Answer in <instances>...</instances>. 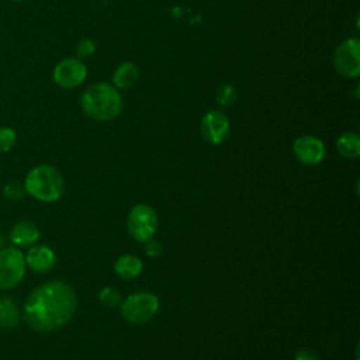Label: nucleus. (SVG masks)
I'll return each instance as SVG.
<instances>
[{
    "label": "nucleus",
    "instance_id": "11",
    "mask_svg": "<svg viewBox=\"0 0 360 360\" xmlns=\"http://www.w3.org/2000/svg\"><path fill=\"white\" fill-rule=\"evenodd\" d=\"M25 264L37 271V273H46L53 269L56 263L55 252L46 245H32L30 246L27 255H24Z\"/></svg>",
    "mask_w": 360,
    "mask_h": 360
},
{
    "label": "nucleus",
    "instance_id": "18",
    "mask_svg": "<svg viewBox=\"0 0 360 360\" xmlns=\"http://www.w3.org/2000/svg\"><path fill=\"white\" fill-rule=\"evenodd\" d=\"M25 187H24V183H20V181H8L4 184L3 187V194L7 200H11V201H18L21 200L24 195H25Z\"/></svg>",
    "mask_w": 360,
    "mask_h": 360
},
{
    "label": "nucleus",
    "instance_id": "9",
    "mask_svg": "<svg viewBox=\"0 0 360 360\" xmlns=\"http://www.w3.org/2000/svg\"><path fill=\"white\" fill-rule=\"evenodd\" d=\"M200 131L208 143L219 145L229 134V120L224 112L211 110L201 118Z\"/></svg>",
    "mask_w": 360,
    "mask_h": 360
},
{
    "label": "nucleus",
    "instance_id": "15",
    "mask_svg": "<svg viewBox=\"0 0 360 360\" xmlns=\"http://www.w3.org/2000/svg\"><path fill=\"white\" fill-rule=\"evenodd\" d=\"M114 270L121 278L132 280L141 274L142 262L132 255H124L117 259L114 264Z\"/></svg>",
    "mask_w": 360,
    "mask_h": 360
},
{
    "label": "nucleus",
    "instance_id": "19",
    "mask_svg": "<svg viewBox=\"0 0 360 360\" xmlns=\"http://www.w3.org/2000/svg\"><path fill=\"white\" fill-rule=\"evenodd\" d=\"M236 98V90L231 84H222L217 91V103L222 107H228L233 104Z\"/></svg>",
    "mask_w": 360,
    "mask_h": 360
},
{
    "label": "nucleus",
    "instance_id": "21",
    "mask_svg": "<svg viewBox=\"0 0 360 360\" xmlns=\"http://www.w3.org/2000/svg\"><path fill=\"white\" fill-rule=\"evenodd\" d=\"M98 298H100V301H101L105 307H115L117 304L121 302V295H120V292H118L115 288H112V287H105V288H103V290L100 291V294H98Z\"/></svg>",
    "mask_w": 360,
    "mask_h": 360
},
{
    "label": "nucleus",
    "instance_id": "2",
    "mask_svg": "<svg viewBox=\"0 0 360 360\" xmlns=\"http://www.w3.org/2000/svg\"><path fill=\"white\" fill-rule=\"evenodd\" d=\"M80 105L84 114L94 121H110L121 112L122 101L112 84L96 83L83 91Z\"/></svg>",
    "mask_w": 360,
    "mask_h": 360
},
{
    "label": "nucleus",
    "instance_id": "12",
    "mask_svg": "<svg viewBox=\"0 0 360 360\" xmlns=\"http://www.w3.org/2000/svg\"><path fill=\"white\" fill-rule=\"evenodd\" d=\"M8 238L13 245L20 248H28L38 242V239L41 238V232L34 222L20 221L11 228Z\"/></svg>",
    "mask_w": 360,
    "mask_h": 360
},
{
    "label": "nucleus",
    "instance_id": "5",
    "mask_svg": "<svg viewBox=\"0 0 360 360\" xmlns=\"http://www.w3.org/2000/svg\"><path fill=\"white\" fill-rule=\"evenodd\" d=\"M24 253L17 248L0 249V290L18 285L25 276Z\"/></svg>",
    "mask_w": 360,
    "mask_h": 360
},
{
    "label": "nucleus",
    "instance_id": "14",
    "mask_svg": "<svg viewBox=\"0 0 360 360\" xmlns=\"http://www.w3.org/2000/svg\"><path fill=\"white\" fill-rule=\"evenodd\" d=\"M20 322L18 304L11 297H0V328L11 329Z\"/></svg>",
    "mask_w": 360,
    "mask_h": 360
},
{
    "label": "nucleus",
    "instance_id": "16",
    "mask_svg": "<svg viewBox=\"0 0 360 360\" xmlns=\"http://www.w3.org/2000/svg\"><path fill=\"white\" fill-rule=\"evenodd\" d=\"M338 152L346 159H357L360 156V138L356 132H345L336 141Z\"/></svg>",
    "mask_w": 360,
    "mask_h": 360
},
{
    "label": "nucleus",
    "instance_id": "23",
    "mask_svg": "<svg viewBox=\"0 0 360 360\" xmlns=\"http://www.w3.org/2000/svg\"><path fill=\"white\" fill-rule=\"evenodd\" d=\"M294 360H319L316 353L309 350V349H301L297 352Z\"/></svg>",
    "mask_w": 360,
    "mask_h": 360
},
{
    "label": "nucleus",
    "instance_id": "4",
    "mask_svg": "<svg viewBox=\"0 0 360 360\" xmlns=\"http://www.w3.org/2000/svg\"><path fill=\"white\" fill-rule=\"evenodd\" d=\"M158 309L159 300L152 292L131 294L121 304V315L129 323H145L156 315Z\"/></svg>",
    "mask_w": 360,
    "mask_h": 360
},
{
    "label": "nucleus",
    "instance_id": "1",
    "mask_svg": "<svg viewBox=\"0 0 360 360\" xmlns=\"http://www.w3.org/2000/svg\"><path fill=\"white\" fill-rule=\"evenodd\" d=\"M77 307L76 292L70 284L52 280L34 288L22 307L27 325L42 333L65 326L75 315Z\"/></svg>",
    "mask_w": 360,
    "mask_h": 360
},
{
    "label": "nucleus",
    "instance_id": "3",
    "mask_svg": "<svg viewBox=\"0 0 360 360\" xmlns=\"http://www.w3.org/2000/svg\"><path fill=\"white\" fill-rule=\"evenodd\" d=\"M24 187L35 200L53 202L62 197L65 191V180L53 166L39 165L27 173Z\"/></svg>",
    "mask_w": 360,
    "mask_h": 360
},
{
    "label": "nucleus",
    "instance_id": "7",
    "mask_svg": "<svg viewBox=\"0 0 360 360\" xmlns=\"http://www.w3.org/2000/svg\"><path fill=\"white\" fill-rule=\"evenodd\" d=\"M335 70L343 77H357L360 73V42L357 38L345 39L332 58Z\"/></svg>",
    "mask_w": 360,
    "mask_h": 360
},
{
    "label": "nucleus",
    "instance_id": "13",
    "mask_svg": "<svg viewBox=\"0 0 360 360\" xmlns=\"http://www.w3.org/2000/svg\"><path fill=\"white\" fill-rule=\"evenodd\" d=\"M139 79V69L132 62L121 63L112 73V86L115 89H129Z\"/></svg>",
    "mask_w": 360,
    "mask_h": 360
},
{
    "label": "nucleus",
    "instance_id": "8",
    "mask_svg": "<svg viewBox=\"0 0 360 360\" xmlns=\"http://www.w3.org/2000/svg\"><path fill=\"white\" fill-rule=\"evenodd\" d=\"M87 76V68L77 58H65L53 68V82L62 89H75L80 86Z\"/></svg>",
    "mask_w": 360,
    "mask_h": 360
},
{
    "label": "nucleus",
    "instance_id": "10",
    "mask_svg": "<svg viewBox=\"0 0 360 360\" xmlns=\"http://www.w3.org/2000/svg\"><path fill=\"white\" fill-rule=\"evenodd\" d=\"M292 150L295 158L308 166L318 165L325 158V146L321 139L312 135H302L294 141Z\"/></svg>",
    "mask_w": 360,
    "mask_h": 360
},
{
    "label": "nucleus",
    "instance_id": "6",
    "mask_svg": "<svg viewBox=\"0 0 360 360\" xmlns=\"http://www.w3.org/2000/svg\"><path fill=\"white\" fill-rule=\"evenodd\" d=\"M129 235L138 242H146L153 238L158 229V215L150 205L138 204L135 205L127 219Z\"/></svg>",
    "mask_w": 360,
    "mask_h": 360
},
{
    "label": "nucleus",
    "instance_id": "17",
    "mask_svg": "<svg viewBox=\"0 0 360 360\" xmlns=\"http://www.w3.org/2000/svg\"><path fill=\"white\" fill-rule=\"evenodd\" d=\"M17 142V134L11 127H0V153H6L13 149Z\"/></svg>",
    "mask_w": 360,
    "mask_h": 360
},
{
    "label": "nucleus",
    "instance_id": "24",
    "mask_svg": "<svg viewBox=\"0 0 360 360\" xmlns=\"http://www.w3.org/2000/svg\"><path fill=\"white\" fill-rule=\"evenodd\" d=\"M11 1H14V3H21V1H24V0H11Z\"/></svg>",
    "mask_w": 360,
    "mask_h": 360
},
{
    "label": "nucleus",
    "instance_id": "22",
    "mask_svg": "<svg viewBox=\"0 0 360 360\" xmlns=\"http://www.w3.org/2000/svg\"><path fill=\"white\" fill-rule=\"evenodd\" d=\"M145 252L149 257H159L163 252V248L158 240L149 239V240L145 242Z\"/></svg>",
    "mask_w": 360,
    "mask_h": 360
},
{
    "label": "nucleus",
    "instance_id": "20",
    "mask_svg": "<svg viewBox=\"0 0 360 360\" xmlns=\"http://www.w3.org/2000/svg\"><path fill=\"white\" fill-rule=\"evenodd\" d=\"M94 53V42L90 38L80 39L75 46V58L87 59Z\"/></svg>",
    "mask_w": 360,
    "mask_h": 360
}]
</instances>
